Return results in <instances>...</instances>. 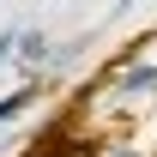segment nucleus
I'll return each mask as SVG.
<instances>
[{
	"instance_id": "39448f33",
	"label": "nucleus",
	"mask_w": 157,
	"mask_h": 157,
	"mask_svg": "<svg viewBox=\"0 0 157 157\" xmlns=\"http://www.w3.org/2000/svg\"><path fill=\"white\" fill-rule=\"evenodd\" d=\"M103 157H145V151H133V145H109Z\"/></svg>"
},
{
	"instance_id": "f257e3e1",
	"label": "nucleus",
	"mask_w": 157,
	"mask_h": 157,
	"mask_svg": "<svg viewBox=\"0 0 157 157\" xmlns=\"http://www.w3.org/2000/svg\"><path fill=\"white\" fill-rule=\"evenodd\" d=\"M12 60L24 67V78H36L55 67V42L42 36V30H18V42H12Z\"/></svg>"
},
{
	"instance_id": "20e7f679",
	"label": "nucleus",
	"mask_w": 157,
	"mask_h": 157,
	"mask_svg": "<svg viewBox=\"0 0 157 157\" xmlns=\"http://www.w3.org/2000/svg\"><path fill=\"white\" fill-rule=\"evenodd\" d=\"M18 157H73V151H67L60 139H36V145H30V151H18Z\"/></svg>"
},
{
	"instance_id": "7ed1b4c3",
	"label": "nucleus",
	"mask_w": 157,
	"mask_h": 157,
	"mask_svg": "<svg viewBox=\"0 0 157 157\" xmlns=\"http://www.w3.org/2000/svg\"><path fill=\"white\" fill-rule=\"evenodd\" d=\"M115 91H121V97H151V91H157V60L121 67V73H115Z\"/></svg>"
},
{
	"instance_id": "f03ea898",
	"label": "nucleus",
	"mask_w": 157,
	"mask_h": 157,
	"mask_svg": "<svg viewBox=\"0 0 157 157\" xmlns=\"http://www.w3.org/2000/svg\"><path fill=\"white\" fill-rule=\"evenodd\" d=\"M36 103H42V78H24V85H12V91L0 97V127H12L18 115H30Z\"/></svg>"
}]
</instances>
